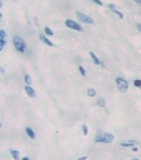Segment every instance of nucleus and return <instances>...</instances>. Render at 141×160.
Segmentation results:
<instances>
[{"label": "nucleus", "instance_id": "1", "mask_svg": "<svg viewBox=\"0 0 141 160\" xmlns=\"http://www.w3.org/2000/svg\"><path fill=\"white\" fill-rule=\"evenodd\" d=\"M12 43H13L14 49L18 53H21V54H24V53L26 51V49H28V45H26L25 40H24L22 37H20V36H14V37L12 38Z\"/></svg>", "mask_w": 141, "mask_h": 160}, {"label": "nucleus", "instance_id": "2", "mask_svg": "<svg viewBox=\"0 0 141 160\" xmlns=\"http://www.w3.org/2000/svg\"><path fill=\"white\" fill-rule=\"evenodd\" d=\"M96 143H113L114 142V135L110 133H98L96 137Z\"/></svg>", "mask_w": 141, "mask_h": 160}, {"label": "nucleus", "instance_id": "3", "mask_svg": "<svg viewBox=\"0 0 141 160\" xmlns=\"http://www.w3.org/2000/svg\"><path fill=\"white\" fill-rule=\"evenodd\" d=\"M116 87L120 92H127L128 91V81L124 79V77H116Z\"/></svg>", "mask_w": 141, "mask_h": 160}, {"label": "nucleus", "instance_id": "4", "mask_svg": "<svg viewBox=\"0 0 141 160\" xmlns=\"http://www.w3.org/2000/svg\"><path fill=\"white\" fill-rule=\"evenodd\" d=\"M65 26L69 29H73V30H76V31H84V28H82L79 23H76V21H73V20H65Z\"/></svg>", "mask_w": 141, "mask_h": 160}, {"label": "nucleus", "instance_id": "5", "mask_svg": "<svg viewBox=\"0 0 141 160\" xmlns=\"http://www.w3.org/2000/svg\"><path fill=\"white\" fill-rule=\"evenodd\" d=\"M76 16H77V18H79L80 21H82V23H85V24H94V20L90 17V16H87V14H85L84 12H76Z\"/></svg>", "mask_w": 141, "mask_h": 160}, {"label": "nucleus", "instance_id": "6", "mask_svg": "<svg viewBox=\"0 0 141 160\" xmlns=\"http://www.w3.org/2000/svg\"><path fill=\"white\" fill-rule=\"evenodd\" d=\"M7 45V33L5 30H0V50L3 51Z\"/></svg>", "mask_w": 141, "mask_h": 160}, {"label": "nucleus", "instance_id": "7", "mask_svg": "<svg viewBox=\"0 0 141 160\" xmlns=\"http://www.w3.org/2000/svg\"><path fill=\"white\" fill-rule=\"evenodd\" d=\"M39 40L42 41L43 43H45V45H47V46H50V47H52V46H54V43L51 42L50 41V38L47 37V36L45 34V33H43V34H39Z\"/></svg>", "mask_w": 141, "mask_h": 160}, {"label": "nucleus", "instance_id": "8", "mask_svg": "<svg viewBox=\"0 0 141 160\" xmlns=\"http://www.w3.org/2000/svg\"><path fill=\"white\" fill-rule=\"evenodd\" d=\"M25 92H26V94H28L29 97H31V98H34L35 96H37V93H35V91H34L33 88H31L30 85H26L25 87Z\"/></svg>", "mask_w": 141, "mask_h": 160}, {"label": "nucleus", "instance_id": "9", "mask_svg": "<svg viewBox=\"0 0 141 160\" xmlns=\"http://www.w3.org/2000/svg\"><path fill=\"white\" fill-rule=\"evenodd\" d=\"M108 8H110V9H111V11H113V12H114V13H115V14H116V16H118V17H119V18H123V17H124V14L121 13V12H120V11H118V9H116V7H115V5H114V4H108Z\"/></svg>", "mask_w": 141, "mask_h": 160}, {"label": "nucleus", "instance_id": "10", "mask_svg": "<svg viewBox=\"0 0 141 160\" xmlns=\"http://www.w3.org/2000/svg\"><path fill=\"white\" fill-rule=\"evenodd\" d=\"M25 131H26V134H28V137L30 138V139H35V133H34V130L31 129V127H26Z\"/></svg>", "mask_w": 141, "mask_h": 160}, {"label": "nucleus", "instance_id": "11", "mask_svg": "<svg viewBox=\"0 0 141 160\" xmlns=\"http://www.w3.org/2000/svg\"><path fill=\"white\" fill-rule=\"evenodd\" d=\"M90 58H92V60H93L94 64H97V66H99V64H101V60L98 59V57H97L93 51H90Z\"/></svg>", "mask_w": 141, "mask_h": 160}, {"label": "nucleus", "instance_id": "12", "mask_svg": "<svg viewBox=\"0 0 141 160\" xmlns=\"http://www.w3.org/2000/svg\"><path fill=\"white\" fill-rule=\"evenodd\" d=\"M11 155H12V157H13V160H21L20 159V152L17 151V150H11Z\"/></svg>", "mask_w": 141, "mask_h": 160}, {"label": "nucleus", "instance_id": "13", "mask_svg": "<svg viewBox=\"0 0 141 160\" xmlns=\"http://www.w3.org/2000/svg\"><path fill=\"white\" fill-rule=\"evenodd\" d=\"M120 146L121 147H135V142H121L120 143Z\"/></svg>", "mask_w": 141, "mask_h": 160}, {"label": "nucleus", "instance_id": "14", "mask_svg": "<svg viewBox=\"0 0 141 160\" xmlns=\"http://www.w3.org/2000/svg\"><path fill=\"white\" fill-rule=\"evenodd\" d=\"M43 31H45V34L47 36V37H51V36H54V31L51 30V29L48 28V26H46V28L43 29Z\"/></svg>", "mask_w": 141, "mask_h": 160}, {"label": "nucleus", "instance_id": "15", "mask_svg": "<svg viewBox=\"0 0 141 160\" xmlns=\"http://www.w3.org/2000/svg\"><path fill=\"white\" fill-rule=\"evenodd\" d=\"M97 105H98L99 108H104V106H106V100H104V98H99V100L97 101Z\"/></svg>", "mask_w": 141, "mask_h": 160}, {"label": "nucleus", "instance_id": "16", "mask_svg": "<svg viewBox=\"0 0 141 160\" xmlns=\"http://www.w3.org/2000/svg\"><path fill=\"white\" fill-rule=\"evenodd\" d=\"M24 80H25L26 85H30V84H31V81H33V80H31V77L29 76V75H25V76H24Z\"/></svg>", "mask_w": 141, "mask_h": 160}, {"label": "nucleus", "instance_id": "17", "mask_svg": "<svg viewBox=\"0 0 141 160\" xmlns=\"http://www.w3.org/2000/svg\"><path fill=\"white\" fill-rule=\"evenodd\" d=\"M96 93H97V92L94 91V89H87V92H86V94L89 96V97H94V96H96Z\"/></svg>", "mask_w": 141, "mask_h": 160}, {"label": "nucleus", "instance_id": "18", "mask_svg": "<svg viewBox=\"0 0 141 160\" xmlns=\"http://www.w3.org/2000/svg\"><path fill=\"white\" fill-rule=\"evenodd\" d=\"M79 71H80V74L82 75V76H86V72H85V68L82 66H80L79 67Z\"/></svg>", "mask_w": 141, "mask_h": 160}, {"label": "nucleus", "instance_id": "19", "mask_svg": "<svg viewBox=\"0 0 141 160\" xmlns=\"http://www.w3.org/2000/svg\"><path fill=\"white\" fill-rule=\"evenodd\" d=\"M133 84H135V87H137V88H141V80L140 79H136Z\"/></svg>", "mask_w": 141, "mask_h": 160}, {"label": "nucleus", "instance_id": "20", "mask_svg": "<svg viewBox=\"0 0 141 160\" xmlns=\"http://www.w3.org/2000/svg\"><path fill=\"white\" fill-rule=\"evenodd\" d=\"M81 130H82V134H84V135L87 134V126H86V125H82Z\"/></svg>", "mask_w": 141, "mask_h": 160}, {"label": "nucleus", "instance_id": "21", "mask_svg": "<svg viewBox=\"0 0 141 160\" xmlns=\"http://www.w3.org/2000/svg\"><path fill=\"white\" fill-rule=\"evenodd\" d=\"M93 3H96L97 5H102V0H92Z\"/></svg>", "mask_w": 141, "mask_h": 160}, {"label": "nucleus", "instance_id": "22", "mask_svg": "<svg viewBox=\"0 0 141 160\" xmlns=\"http://www.w3.org/2000/svg\"><path fill=\"white\" fill-rule=\"evenodd\" d=\"M136 26H137V30H138V31H140V33H141V23H138V24H137V25H136Z\"/></svg>", "mask_w": 141, "mask_h": 160}, {"label": "nucleus", "instance_id": "23", "mask_svg": "<svg viewBox=\"0 0 141 160\" xmlns=\"http://www.w3.org/2000/svg\"><path fill=\"white\" fill-rule=\"evenodd\" d=\"M77 160H87V157L86 156H82V157H79Z\"/></svg>", "mask_w": 141, "mask_h": 160}, {"label": "nucleus", "instance_id": "24", "mask_svg": "<svg viewBox=\"0 0 141 160\" xmlns=\"http://www.w3.org/2000/svg\"><path fill=\"white\" fill-rule=\"evenodd\" d=\"M133 1H135V3H137V4H140V5H141V0H133Z\"/></svg>", "mask_w": 141, "mask_h": 160}, {"label": "nucleus", "instance_id": "25", "mask_svg": "<svg viewBox=\"0 0 141 160\" xmlns=\"http://www.w3.org/2000/svg\"><path fill=\"white\" fill-rule=\"evenodd\" d=\"M132 150H133V151H135V152H137V150H138V148L135 146V147H132Z\"/></svg>", "mask_w": 141, "mask_h": 160}, {"label": "nucleus", "instance_id": "26", "mask_svg": "<svg viewBox=\"0 0 141 160\" xmlns=\"http://www.w3.org/2000/svg\"><path fill=\"white\" fill-rule=\"evenodd\" d=\"M21 160H30V159H29V157H22Z\"/></svg>", "mask_w": 141, "mask_h": 160}, {"label": "nucleus", "instance_id": "27", "mask_svg": "<svg viewBox=\"0 0 141 160\" xmlns=\"http://www.w3.org/2000/svg\"><path fill=\"white\" fill-rule=\"evenodd\" d=\"M132 160H138V159H132Z\"/></svg>", "mask_w": 141, "mask_h": 160}]
</instances>
